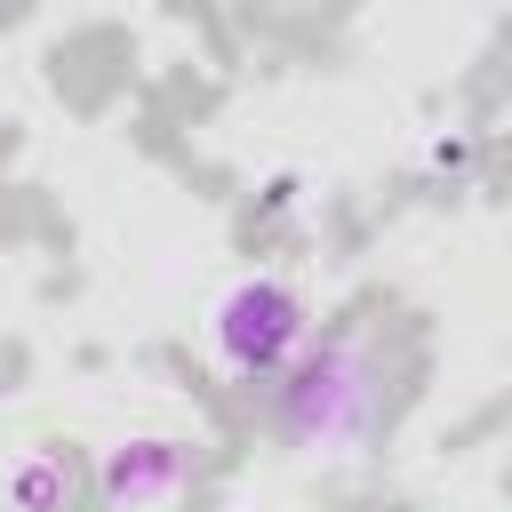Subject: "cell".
<instances>
[{
  "mask_svg": "<svg viewBox=\"0 0 512 512\" xmlns=\"http://www.w3.org/2000/svg\"><path fill=\"white\" fill-rule=\"evenodd\" d=\"M64 488H72V464L56 456V448H40V456H24L16 472H8V504L16 512H64Z\"/></svg>",
  "mask_w": 512,
  "mask_h": 512,
  "instance_id": "obj_3",
  "label": "cell"
},
{
  "mask_svg": "<svg viewBox=\"0 0 512 512\" xmlns=\"http://www.w3.org/2000/svg\"><path fill=\"white\" fill-rule=\"evenodd\" d=\"M208 344H216V360H224L232 376H280L288 352L304 344V296H296L288 280L256 272V280H240V288L216 304Z\"/></svg>",
  "mask_w": 512,
  "mask_h": 512,
  "instance_id": "obj_1",
  "label": "cell"
},
{
  "mask_svg": "<svg viewBox=\"0 0 512 512\" xmlns=\"http://www.w3.org/2000/svg\"><path fill=\"white\" fill-rule=\"evenodd\" d=\"M344 368H352V344H328V352L304 368V384H328V400H336V384H352ZM304 400H312V392H288V432H296V440H312V448H320V440H336V416H304Z\"/></svg>",
  "mask_w": 512,
  "mask_h": 512,
  "instance_id": "obj_4",
  "label": "cell"
},
{
  "mask_svg": "<svg viewBox=\"0 0 512 512\" xmlns=\"http://www.w3.org/2000/svg\"><path fill=\"white\" fill-rule=\"evenodd\" d=\"M184 472H192V448H184V440H128V448L104 464V504L136 512V504H152L160 488H176Z\"/></svg>",
  "mask_w": 512,
  "mask_h": 512,
  "instance_id": "obj_2",
  "label": "cell"
}]
</instances>
